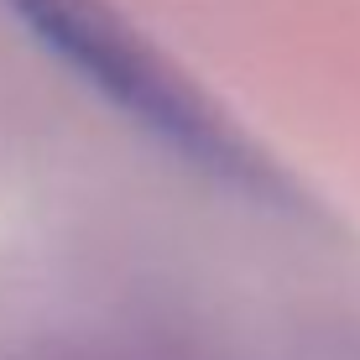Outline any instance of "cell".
<instances>
[{"label": "cell", "mask_w": 360, "mask_h": 360, "mask_svg": "<svg viewBox=\"0 0 360 360\" xmlns=\"http://www.w3.org/2000/svg\"><path fill=\"white\" fill-rule=\"evenodd\" d=\"M6 6L58 63L73 68L99 99H110L188 167H204L209 178L256 198L282 204L292 198V183L256 152L251 136L230 126L225 110L198 84H188V73L172 68L110 0H6Z\"/></svg>", "instance_id": "1"}, {"label": "cell", "mask_w": 360, "mask_h": 360, "mask_svg": "<svg viewBox=\"0 0 360 360\" xmlns=\"http://www.w3.org/2000/svg\"><path fill=\"white\" fill-rule=\"evenodd\" d=\"M58 360H193V355L152 345V340H136V345H79V350H63Z\"/></svg>", "instance_id": "2"}]
</instances>
